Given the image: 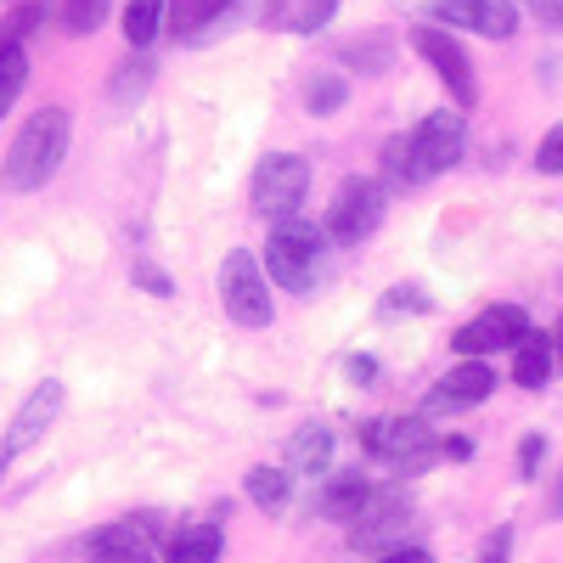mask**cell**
<instances>
[{
  "label": "cell",
  "instance_id": "cell-1",
  "mask_svg": "<svg viewBox=\"0 0 563 563\" xmlns=\"http://www.w3.org/2000/svg\"><path fill=\"white\" fill-rule=\"evenodd\" d=\"M462 147H467L462 113H429L417 124L411 141H389V147H384V169H389L395 186H422V180L445 175L462 158Z\"/></svg>",
  "mask_w": 563,
  "mask_h": 563
},
{
  "label": "cell",
  "instance_id": "cell-2",
  "mask_svg": "<svg viewBox=\"0 0 563 563\" xmlns=\"http://www.w3.org/2000/svg\"><path fill=\"white\" fill-rule=\"evenodd\" d=\"M68 153V113L63 108H40L18 135H12V153H7V192H40L45 180L63 169Z\"/></svg>",
  "mask_w": 563,
  "mask_h": 563
},
{
  "label": "cell",
  "instance_id": "cell-3",
  "mask_svg": "<svg viewBox=\"0 0 563 563\" xmlns=\"http://www.w3.org/2000/svg\"><path fill=\"white\" fill-rule=\"evenodd\" d=\"M321 260H327V231H316L299 214L271 220V243H265L271 282H282L288 294H310L316 282H321Z\"/></svg>",
  "mask_w": 563,
  "mask_h": 563
},
{
  "label": "cell",
  "instance_id": "cell-4",
  "mask_svg": "<svg viewBox=\"0 0 563 563\" xmlns=\"http://www.w3.org/2000/svg\"><path fill=\"white\" fill-rule=\"evenodd\" d=\"M220 305L238 327H271V282H265V265L249 254V249H231L225 265H220Z\"/></svg>",
  "mask_w": 563,
  "mask_h": 563
},
{
  "label": "cell",
  "instance_id": "cell-5",
  "mask_svg": "<svg viewBox=\"0 0 563 563\" xmlns=\"http://www.w3.org/2000/svg\"><path fill=\"white\" fill-rule=\"evenodd\" d=\"M384 225V186L372 180V175H350L339 192H333V203H327V238L333 243H344V249H355V243H366L372 231Z\"/></svg>",
  "mask_w": 563,
  "mask_h": 563
},
{
  "label": "cell",
  "instance_id": "cell-6",
  "mask_svg": "<svg viewBox=\"0 0 563 563\" xmlns=\"http://www.w3.org/2000/svg\"><path fill=\"white\" fill-rule=\"evenodd\" d=\"M310 192V164L299 153H265L260 169H254V186H249V198H254V214L265 220H288Z\"/></svg>",
  "mask_w": 563,
  "mask_h": 563
},
{
  "label": "cell",
  "instance_id": "cell-7",
  "mask_svg": "<svg viewBox=\"0 0 563 563\" xmlns=\"http://www.w3.org/2000/svg\"><path fill=\"white\" fill-rule=\"evenodd\" d=\"M361 445L395 467H422L434 456V434L422 417H372V422H361Z\"/></svg>",
  "mask_w": 563,
  "mask_h": 563
},
{
  "label": "cell",
  "instance_id": "cell-8",
  "mask_svg": "<svg viewBox=\"0 0 563 563\" xmlns=\"http://www.w3.org/2000/svg\"><path fill=\"white\" fill-rule=\"evenodd\" d=\"M530 339V316L519 310V305H490L485 316H474L467 327H456V350L467 355V361H479L485 350H519Z\"/></svg>",
  "mask_w": 563,
  "mask_h": 563
},
{
  "label": "cell",
  "instance_id": "cell-9",
  "mask_svg": "<svg viewBox=\"0 0 563 563\" xmlns=\"http://www.w3.org/2000/svg\"><path fill=\"white\" fill-rule=\"evenodd\" d=\"M417 52L434 63V74L445 79V90L456 97V108H474V102H479L474 63H467V52L456 45V34H445V29H417Z\"/></svg>",
  "mask_w": 563,
  "mask_h": 563
},
{
  "label": "cell",
  "instance_id": "cell-10",
  "mask_svg": "<svg viewBox=\"0 0 563 563\" xmlns=\"http://www.w3.org/2000/svg\"><path fill=\"white\" fill-rule=\"evenodd\" d=\"M63 417V384L52 378V384H40L23 406H18V417H12V429H7V440H0V451L7 456H18V451H29V445H40L45 440V429Z\"/></svg>",
  "mask_w": 563,
  "mask_h": 563
},
{
  "label": "cell",
  "instance_id": "cell-11",
  "mask_svg": "<svg viewBox=\"0 0 563 563\" xmlns=\"http://www.w3.org/2000/svg\"><path fill=\"white\" fill-rule=\"evenodd\" d=\"M434 12H440V23L485 34V40H507L519 29V7H512V0H440Z\"/></svg>",
  "mask_w": 563,
  "mask_h": 563
},
{
  "label": "cell",
  "instance_id": "cell-12",
  "mask_svg": "<svg viewBox=\"0 0 563 563\" xmlns=\"http://www.w3.org/2000/svg\"><path fill=\"white\" fill-rule=\"evenodd\" d=\"M485 395H496V372H490V361H462V366H451L445 378L434 384L429 406H434V411H467V406H479Z\"/></svg>",
  "mask_w": 563,
  "mask_h": 563
},
{
  "label": "cell",
  "instance_id": "cell-13",
  "mask_svg": "<svg viewBox=\"0 0 563 563\" xmlns=\"http://www.w3.org/2000/svg\"><path fill=\"white\" fill-rule=\"evenodd\" d=\"M411 519V501L406 490H372V501L361 507V519H355V547H384L406 530Z\"/></svg>",
  "mask_w": 563,
  "mask_h": 563
},
{
  "label": "cell",
  "instance_id": "cell-14",
  "mask_svg": "<svg viewBox=\"0 0 563 563\" xmlns=\"http://www.w3.org/2000/svg\"><path fill=\"white\" fill-rule=\"evenodd\" d=\"M366 501H372V479L355 467V474H333V479L321 485L316 512H321V519H333V525H355Z\"/></svg>",
  "mask_w": 563,
  "mask_h": 563
},
{
  "label": "cell",
  "instance_id": "cell-15",
  "mask_svg": "<svg viewBox=\"0 0 563 563\" xmlns=\"http://www.w3.org/2000/svg\"><path fill=\"white\" fill-rule=\"evenodd\" d=\"M231 7H238V0H169V29H175V40L198 45V40L214 34V23H220Z\"/></svg>",
  "mask_w": 563,
  "mask_h": 563
},
{
  "label": "cell",
  "instance_id": "cell-16",
  "mask_svg": "<svg viewBox=\"0 0 563 563\" xmlns=\"http://www.w3.org/2000/svg\"><path fill=\"white\" fill-rule=\"evenodd\" d=\"M327 462H333V434H327L321 422H305L288 440V467L294 474H327Z\"/></svg>",
  "mask_w": 563,
  "mask_h": 563
},
{
  "label": "cell",
  "instance_id": "cell-17",
  "mask_svg": "<svg viewBox=\"0 0 563 563\" xmlns=\"http://www.w3.org/2000/svg\"><path fill=\"white\" fill-rule=\"evenodd\" d=\"M552 366H558V355H552V339L530 333L519 350H512V384H519V389H541V384L552 378Z\"/></svg>",
  "mask_w": 563,
  "mask_h": 563
},
{
  "label": "cell",
  "instance_id": "cell-18",
  "mask_svg": "<svg viewBox=\"0 0 563 563\" xmlns=\"http://www.w3.org/2000/svg\"><path fill=\"white\" fill-rule=\"evenodd\" d=\"M333 12H339V0H276L265 18H271L276 29H288V34H316Z\"/></svg>",
  "mask_w": 563,
  "mask_h": 563
},
{
  "label": "cell",
  "instance_id": "cell-19",
  "mask_svg": "<svg viewBox=\"0 0 563 563\" xmlns=\"http://www.w3.org/2000/svg\"><path fill=\"white\" fill-rule=\"evenodd\" d=\"M220 530L214 525H192V530H180L169 547H164V563H220Z\"/></svg>",
  "mask_w": 563,
  "mask_h": 563
},
{
  "label": "cell",
  "instance_id": "cell-20",
  "mask_svg": "<svg viewBox=\"0 0 563 563\" xmlns=\"http://www.w3.org/2000/svg\"><path fill=\"white\" fill-rule=\"evenodd\" d=\"M164 0H130L124 7V40L135 45V52H147V45L158 40V29H164Z\"/></svg>",
  "mask_w": 563,
  "mask_h": 563
},
{
  "label": "cell",
  "instance_id": "cell-21",
  "mask_svg": "<svg viewBox=\"0 0 563 563\" xmlns=\"http://www.w3.org/2000/svg\"><path fill=\"white\" fill-rule=\"evenodd\" d=\"M288 490H294L288 467H254V474H249V501H254V507H265V512L288 507Z\"/></svg>",
  "mask_w": 563,
  "mask_h": 563
},
{
  "label": "cell",
  "instance_id": "cell-22",
  "mask_svg": "<svg viewBox=\"0 0 563 563\" xmlns=\"http://www.w3.org/2000/svg\"><path fill=\"white\" fill-rule=\"evenodd\" d=\"M23 85H29V52L23 45H0V119L23 97Z\"/></svg>",
  "mask_w": 563,
  "mask_h": 563
},
{
  "label": "cell",
  "instance_id": "cell-23",
  "mask_svg": "<svg viewBox=\"0 0 563 563\" xmlns=\"http://www.w3.org/2000/svg\"><path fill=\"white\" fill-rule=\"evenodd\" d=\"M108 7H113V0H63V23H68V34H90V29H102Z\"/></svg>",
  "mask_w": 563,
  "mask_h": 563
},
{
  "label": "cell",
  "instance_id": "cell-24",
  "mask_svg": "<svg viewBox=\"0 0 563 563\" xmlns=\"http://www.w3.org/2000/svg\"><path fill=\"white\" fill-rule=\"evenodd\" d=\"M344 97H350L344 79H310V85H305V108H310V113H339Z\"/></svg>",
  "mask_w": 563,
  "mask_h": 563
},
{
  "label": "cell",
  "instance_id": "cell-25",
  "mask_svg": "<svg viewBox=\"0 0 563 563\" xmlns=\"http://www.w3.org/2000/svg\"><path fill=\"white\" fill-rule=\"evenodd\" d=\"M40 23H45V7H18L7 23H0V45H23V34L40 29Z\"/></svg>",
  "mask_w": 563,
  "mask_h": 563
},
{
  "label": "cell",
  "instance_id": "cell-26",
  "mask_svg": "<svg viewBox=\"0 0 563 563\" xmlns=\"http://www.w3.org/2000/svg\"><path fill=\"white\" fill-rule=\"evenodd\" d=\"M536 169L541 175H563V124H552L541 135V153H536Z\"/></svg>",
  "mask_w": 563,
  "mask_h": 563
},
{
  "label": "cell",
  "instance_id": "cell-27",
  "mask_svg": "<svg viewBox=\"0 0 563 563\" xmlns=\"http://www.w3.org/2000/svg\"><path fill=\"white\" fill-rule=\"evenodd\" d=\"M113 79H119V85H113V97H119V102H130V97H141V90H147L153 68H147V63H130V68H119Z\"/></svg>",
  "mask_w": 563,
  "mask_h": 563
},
{
  "label": "cell",
  "instance_id": "cell-28",
  "mask_svg": "<svg viewBox=\"0 0 563 563\" xmlns=\"http://www.w3.org/2000/svg\"><path fill=\"white\" fill-rule=\"evenodd\" d=\"M541 456H547V434H525V445H519V474L525 479L541 474Z\"/></svg>",
  "mask_w": 563,
  "mask_h": 563
},
{
  "label": "cell",
  "instance_id": "cell-29",
  "mask_svg": "<svg viewBox=\"0 0 563 563\" xmlns=\"http://www.w3.org/2000/svg\"><path fill=\"white\" fill-rule=\"evenodd\" d=\"M135 282H141V288H147V294L169 299V276H164L158 265H147V260H135Z\"/></svg>",
  "mask_w": 563,
  "mask_h": 563
},
{
  "label": "cell",
  "instance_id": "cell-30",
  "mask_svg": "<svg viewBox=\"0 0 563 563\" xmlns=\"http://www.w3.org/2000/svg\"><path fill=\"white\" fill-rule=\"evenodd\" d=\"M507 558H512V530L501 525V530H496V536L485 541V552H479V563H507Z\"/></svg>",
  "mask_w": 563,
  "mask_h": 563
},
{
  "label": "cell",
  "instance_id": "cell-31",
  "mask_svg": "<svg viewBox=\"0 0 563 563\" xmlns=\"http://www.w3.org/2000/svg\"><path fill=\"white\" fill-rule=\"evenodd\" d=\"M384 305L389 310H429V294H422V288H395Z\"/></svg>",
  "mask_w": 563,
  "mask_h": 563
},
{
  "label": "cell",
  "instance_id": "cell-32",
  "mask_svg": "<svg viewBox=\"0 0 563 563\" xmlns=\"http://www.w3.org/2000/svg\"><path fill=\"white\" fill-rule=\"evenodd\" d=\"M378 563H434V558L422 552V547H395V552H384Z\"/></svg>",
  "mask_w": 563,
  "mask_h": 563
},
{
  "label": "cell",
  "instance_id": "cell-33",
  "mask_svg": "<svg viewBox=\"0 0 563 563\" xmlns=\"http://www.w3.org/2000/svg\"><path fill=\"white\" fill-rule=\"evenodd\" d=\"M440 451H445V456H451V462H467V456H474V445H467V440H462V434H451V440H445V445H440Z\"/></svg>",
  "mask_w": 563,
  "mask_h": 563
},
{
  "label": "cell",
  "instance_id": "cell-34",
  "mask_svg": "<svg viewBox=\"0 0 563 563\" xmlns=\"http://www.w3.org/2000/svg\"><path fill=\"white\" fill-rule=\"evenodd\" d=\"M552 512L563 519V474H558V485H552Z\"/></svg>",
  "mask_w": 563,
  "mask_h": 563
},
{
  "label": "cell",
  "instance_id": "cell-35",
  "mask_svg": "<svg viewBox=\"0 0 563 563\" xmlns=\"http://www.w3.org/2000/svg\"><path fill=\"white\" fill-rule=\"evenodd\" d=\"M552 355H558V366H563V327H558V333H552Z\"/></svg>",
  "mask_w": 563,
  "mask_h": 563
}]
</instances>
